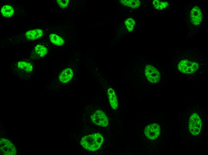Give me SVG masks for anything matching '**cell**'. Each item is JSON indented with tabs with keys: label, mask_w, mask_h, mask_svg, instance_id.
Listing matches in <instances>:
<instances>
[{
	"label": "cell",
	"mask_w": 208,
	"mask_h": 155,
	"mask_svg": "<svg viewBox=\"0 0 208 155\" xmlns=\"http://www.w3.org/2000/svg\"><path fill=\"white\" fill-rule=\"evenodd\" d=\"M185 20L190 37L199 32L205 23L204 9L199 4L193 2L185 6Z\"/></svg>",
	"instance_id": "obj_1"
},
{
	"label": "cell",
	"mask_w": 208,
	"mask_h": 155,
	"mask_svg": "<svg viewBox=\"0 0 208 155\" xmlns=\"http://www.w3.org/2000/svg\"><path fill=\"white\" fill-rule=\"evenodd\" d=\"M189 51L178 54L175 63L178 70L186 74L194 73L199 69L202 59L198 55Z\"/></svg>",
	"instance_id": "obj_2"
},
{
	"label": "cell",
	"mask_w": 208,
	"mask_h": 155,
	"mask_svg": "<svg viewBox=\"0 0 208 155\" xmlns=\"http://www.w3.org/2000/svg\"><path fill=\"white\" fill-rule=\"evenodd\" d=\"M103 141L104 138L101 134L96 133L83 137L80 141V144L87 150L95 151L100 148Z\"/></svg>",
	"instance_id": "obj_3"
},
{
	"label": "cell",
	"mask_w": 208,
	"mask_h": 155,
	"mask_svg": "<svg viewBox=\"0 0 208 155\" xmlns=\"http://www.w3.org/2000/svg\"><path fill=\"white\" fill-rule=\"evenodd\" d=\"M202 126V121L199 115L196 113L192 114L189 122V128L191 133L195 136L199 134L201 131Z\"/></svg>",
	"instance_id": "obj_4"
},
{
	"label": "cell",
	"mask_w": 208,
	"mask_h": 155,
	"mask_svg": "<svg viewBox=\"0 0 208 155\" xmlns=\"http://www.w3.org/2000/svg\"><path fill=\"white\" fill-rule=\"evenodd\" d=\"M92 122L98 126L105 127L109 124V120L106 115L102 110H97L91 117Z\"/></svg>",
	"instance_id": "obj_5"
},
{
	"label": "cell",
	"mask_w": 208,
	"mask_h": 155,
	"mask_svg": "<svg viewBox=\"0 0 208 155\" xmlns=\"http://www.w3.org/2000/svg\"><path fill=\"white\" fill-rule=\"evenodd\" d=\"M145 72L147 80L151 83H157L160 79V76L158 70L152 65H148L146 66Z\"/></svg>",
	"instance_id": "obj_6"
},
{
	"label": "cell",
	"mask_w": 208,
	"mask_h": 155,
	"mask_svg": "<svg viewBox=\"0 0 208 155\" xmlns=\"http://www.w3.org/2000/svg\"><path fill=\"white\" fill-rule=\"evenodd\" d=\"M144 133L149 139L151 140H155L157 138L160 134V127L157 123L149 124L145 128Z\"/></svg>",
	"instance_id": "obj_7"
},
{
	"label": "cell",
	"mask_w": 208,
	"mask_h": 155,
	"mask_svg": "<svg viewBox=\"0 0 208 155\" xmlns=\"http://www.w3.org/2000/svg\"><path fill=\"white\" fill-rule=\"evenodd\" d=\"M74 74L72 69L70 68H65L60 74L59 76V80L63 83H68L73 78Z\"/></svg>",
	"instance_id": "obj_8"
},
{
	"label": "cell",
	"mask_w": 208,
	"mask_h": 155,
	"mask_svg": "<svg viewBox=\"0 0 208 155\" xmlns=\"http://www.w3.org/2000/svg\"><path fill=\"white\" fill-rule=\"evenodd\" d=\"M43 34V31L37 29L28 30L25 33V36L28 40H34L41 37Z\"/></svg>",
	"instance_id": "obj_9"
},
{
	"label": "cell",
	"mask_w": 208,
	"mask_h": 155,
	"mask_svg": "<svg viewBox=\"0 0 208 155\" xmlns=\"http://www.w3.org/2000/svg\"><path fill=\"white\" fill-rule=\"evenodd\" d=\"M16 66L21 71L27 73H30L33 71V67L30 63L24 61H19Z\"/></svg>",
	"instance_id": "obj_10"
},
{
	"label": "cell",
	"mask_w": 208,
	"mask_h": 155,
	"mask_svg": "<svg viewBox=\"0 0 208 155\" xmlns=\"http://www.w3.org/2000/svg\"><path fill=\"white\" fill-rule=\"evenodd\" d=\"M108 95L110 105L114 109H116L118 106L117 99L114 91L112 88L108 90Z\"/></svg>",
	"instance_id": "obj_11"
},
{
	"label": "cell",
	"mask_w": 208,
	"mask_h": 155,
	"mask_svg": "<svg viewBox=\"0 0 208 155\" xmlns=\"http://www.w3.org/2000/svg\"><path fill=\"white\" fill-rule=\"evenodd\" d=\"M0 13L3 16L9 18L13 15L14 10L11 6L6 5L1 8L0 10Z\"/></svg>",
	"instance_id": "obj_12"
},
{
	"label": "cell",
	"mask_w": 208,
	"mask_h": 155,
	"mask_svg": "<svg viewBox=\"0 0 208 155\" xmlns=\"http://www.w3.org/2000/svg\"><path fill=\"white\" fill-rule=\"evenodd\" d=\"M34 51L37 56L42 57L45 56L47 53L48 49L44 46L38 44L35 46Z\"/></svg>",
	"instance_id": "obj_13"
},
{
	"label": "cell",
	"mask_w": 208,
	"mask_h": 155,
	"mask_svg": "<svg viewBox=\"0 0 208 155\" xmlns=\"http://www.w3.org/2000/svg\"><path fill=\"white\" fill-rule=\"evenodd\" d=\"M50 40L53 44L61 46L65 44V41L62 38L57 35L51 34L49 36Z\"/></svg>",
	"instance_id": "obj_14"
},
{
	"label": "cell",
	"mask_w": 208,
	"mask_h": 155,
	"mask_svg": "<svg viewBox=\"0 0 208 155\" xmlns=\"http://www.w3.org/2000/svg\"><path fill=\"white\" fill-rule=\"evenodd\" d=\"M119 2L123 5L133 8H137L140 4V1L138 0H121Z\"/></svg>",
	"instance_id": "obj_15"
},
{
	"label": "cell",
	"mask_w": 208,
	"mask_h": 155,
	"mask_svg": "<svg viewBox=\"0 0 208 155\" xmlns=\"http://www.w3.org/2000/svg\"><path fill=\"white\" fill-rule=\"evenodd\" d=\"M152 3L154 7L159 10H162L165 9L169 5L168 1L158 0H153Z\"/></svg>",
	"instance_id": "obj_16"
},
{
	"label": "cell",
	"mask_w": 208,
	"mask_h": 155,
	"mask_svg": "<svg viewBox=\"0 0 208 155\" xmlns=\"http://www.w3.org/2000/svg\"><path fill=\"white\" fill-rule=\"evenodd\" d=\"M125 24L126 29L129 31L130 32L132 31L134 29L135 24V21L132 18H129L125 20Z\"/></svg>",
	"instance_id": "obj_17"
},
{
	"label": "cell",
	"mask_w": 208,
	"mask_h": 155,
	"mask_svg": "<svg viewBox=\"0 0 208 155\" xmlns=\"http://www.w3.org/2000/svg\"><path fill=\"white\" fill-rule=\"evenodd\" d=\"M57 2L59 6L61 8L66 7L69 3L68 0H57Z\"/></svg>",
	"instance_id": "obj_18"
}]
</instances>
